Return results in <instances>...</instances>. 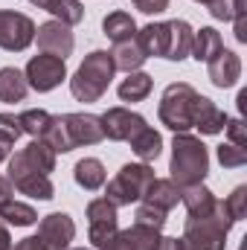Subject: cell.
I'll use <instances>...</instances> for the list:
<instances>
[{"label": "cell", "instance_id": "11", "mask_svg": "<svg viewBox=\"0 0 247 250\" xmlns=\"http://www.w3.org/2000/svg\"><path fill=\"white\" fill-rule=\"evenodd\" d=\"M35 41H38V50L47 53V56H59V59H67L76 47V38L70 32V26L62 23V21H47L35 29Z\"/></svg>", "mask_w": 247, "mask_h": 250}, {"label": "cell", "instance_id": "25", "mask_svg": "<svg viewBox=\"0 0 247 250\" xmlns=\"http://www.w3.org/2000/svg\"><path fill=\"white\" fill-rule=\"evenodd\" d=\"M151 87H154V79L143 70H134V73H128V79L120 82L117 93H120L123 102H143V99H148Z\"/></svg>", "mask_w": 247, "mask_h": 250}, {"label": "cell", "instance_id": "42", "mask_svg": "<svg viewBox=\"0 0 247 250\" xmlns=\"http://www.w3.org/2000/svg\"><path fill=\"white\" fill-rule=\"evenodd\" d=\"M154 250H184V248H181V239L160 236V242H157V248H154Z\"/></svg>", "mask_w": 247, "mask_h": 250}, {"label": "cell", "instance_id": "30", "mask_svg": "<svg viewBox=\"0 0 247 250\" xmlns=\"http://www.w3.org/2000/svg\"><path fill=\"white\" fill-rule=\"evenodd\" d=\"M38 140H44L56 154H67V151H73V148H76V146H73V140H70V134H67L64 117H53L50 125L44 128V134H41Z\"/></svg>", "mask_w": 247, "mask_h": 250}, {"label": "cell", "instance_id": "13", "mask_svg": "<svg viewBox=\"0 0 247 250\" xmlns=\"http://www.w3.org/2000/svg\"><path fill=\"white\" fill-rule=\"evenodd\" d=\"M206 76L215 87L227 90V87H236L239 79H242V59L233 53V50H218L209 62H206Z\"/></svg>", "mask_w": 247, "mask_h": 250}, {"label": "cell", "instance_id": "46", "mask_svg": "<svg viewBox=\"0 0 247 250\" xmlns=\"http://www.w3.org/2000/svg\"><path fill=\"white\" fill-rule=\"evenodd\" d=\"M195 3H204V6H209V3H212V0H195Z\"/></svg>", "mask_w": 247, "mask_h": 250}, {"label": "cell", "instance_id": "45", "mask_svg": "<svg viewBox=\"0 0 247 250\" xmlns=\"http://www.w3.org/2000/svg\"><path fill=\"white\" fill-rule=\"evenodd\" d=\"M105 250H131V248L125 245V242H123V236L117 233V239H114V242H111V245H108V248H105Z\"/></svg>", "mask_w": 247, "mask_h": 250}, {"label": "cell", "instance_id": "23", "mask_svg": "<svg viewBox=\"0 0 247 250\" xmlns=\"http://www.w3.org/2000/svg\"><path fill=\"white\" fill-rule=\"evenodd\" d=\"M73 178H76V184L84 189V192H96V189L105 187V166H102V160H96V157H84V160H79L76 166H73Z\"/></svg>", "mask_w": 247, "mask_h": 250}, {"label": "cell", "instance_id": "3", "mask_svg": "<svg viewBox=\"0 0 247 250\" xmlns=\"http://www.w3.org/2000/svg\"><path fill=\"white\" fill-rule=\"evenodd\" d=\"M117 76V67L108 50H93L84 56V62L79 64V70L70 79V93L76 102H99L111 84V79Z\"/></svg>", "mask_w": 247, "mask_h": 250}, {"label": "cell", "instance_id": "36", "mask_svg": "<svg viewBox=\"0 0 247 250\" xmlns=\"http://www.w3.org/2000/svg\"><path fill=\"white\" fill-rule=\"evenodd\" d=\"M224 204H227L230 215H233L236 221H242L247 215V187H236L230 198H224Z\"/></svg>", "mask_w": 247, "mask_h": 250}, {"label": "cell", "instance_id": "44", "mask_svg": "<svg viewBox=\"0 0 247 250\" xmlns=\"http://www.w3.org/2000/svg\"><path fill=\"white\" fill-rule=\"evenodd\" d=\"M12 146H15V143H12L9 137H3V134H0V160H9V154H12Z\"/></svg>", "mask_w": 247, "mask_h": 250}, {"label": "cell", "instance_id": "5", "mask_svg": "<svg viewBox=\"0 0 247 250\" xmlns=\"http://www.w3.org/2000/svg\"><path fill=\"white\" fill-rule=\"evenodd\" d=\"M154 169L148 163H125L117 172L114 181H108L105 198L120 209V207H131L137 201H143V195L148 192V187L154 184Z\"/></svg>", "mask_w": 247, "mask_h": 250}, {"label": "cell", "instance_id": "4", "mask_svg": "<svg viewBox=\"0 0 247 250\" xmlns=\"http://www.w3.org/2000/svg\"><path fill=\"white\" fill-rule=\"evenodd\" d=\"M195 102H198V90L189 82H172L157 105V117L175 134H184L192 128V117H195Z\"/></svg>", "mask_w": 247, "mask_h": 250}, {"label": "cell", "instance_id": "20", "mask_svg": "<svg viewBox=\"0 0 247 250\" xmlns=\"http://www.w3.org/2000/svg\"><path fill=\"white\" fill-rule=\"evenodd\" d=\"M29 3L38 6V9H44V12H50L56 21H62L67 26H76V23L84 21V6H82V0H29Z\"/></svg>", "mask_w": 247, "mask_h": 250}, {"label": "cell", "instance_id": "2", "mask_svg": "<svg viewBox=\"0 0 247 250\" xmlns=\"http://www.w3.org/2000/svg\"><path fill=\"white\" fill-rule=\"evenodd\" d=\"M236 218L230 215L224 201H215V209L204 218H186L181 248L184 250H224L227 236L233 230Z\"/></svg>", "mask_w": 247, "mask_h": 250}, {"label": "cell", "instance_id": "6", "mask_svg": "<svg viewBox=\"0 0 247 250\" xmlns=\"http://www.w3.org/2000/svg\"><path fill=\"white\" fill-rule=\"evenodd\" d=\"M12 187L18 189L21 195H29V198H38V201H50L56 198V187L50 181V175H41L38 169H32L23 157V151L18 154H9V175Z\"/></svg>", "mask_w": 247, "mask_h": 250}, {"label": "cell", "instance_id": "16", "mask_svg": "<svg viewBox=\"0 0 247 250\" xmlns=\"http://www.w3.org/2000/svg\"><path fill=\"white\" fill-rule=\"evenodd\" d=\"M137 44L145 53V59H163L166 47H169V21L166 23H145L143 29H137Z\"/></svg>", "mask_w": 247, "mask_h": 250}, {"label": "cell", "instance_id": "29", "mask_svg": "<svg viewBox=\"0 0 247 250\" xmlns=\"http://www.w3.org/2000/svg\"><path fill=\"white\" fill-rule=\"evenodd\" d=\"M120 236H123V242L131 250H154L157 242H160V230L145 227V224H137V221L128 230H120Z\"/></svg>", "mask_w": 247, "mask_h": 250}, {"label": "cell", "instance_id": "1", "mask_svg": "<svg viewBox=\"0 0 247 250\" xmlns=\"http://www.w3.org/2000/svg\"><path fill=\"white\" fill-rule=\"evenodd\" d=\"M169 172H172V184L175 187H192V184H204V178L209 175V151L201 143V137L195 134H175L172 140V160H169Z\"/></svg>", "mask_w": 247, "mask_h": 250}, {"label": "cell", "instance_id": "41", "mask_svg": "<svg viewBox=\"0 0 247 250\" xmlns=\"http://www.w3.org/2000/svg\"><path fill=\"white\" fill-rule=\"evenodd\" d=\"M12 198H15V187H12V181L0 175V207H3V204H9Z\"/></svg>", "mask_w": 247, "mask_h": 250}, {"label": "cell", "instance_id": "37", "mask_svg": "<svg viewBox=\"0 0 247 250\" xmlns=\"http://www.w3.org/2000/svg\"><path fill=\"white\" fill-rule=\"evenodd\" d=\"M224 131H227V137H230V143L233 146H239V148H247V134H245V123L236 117V120H227L224 125Z\"/></svg>", "mask_w": 247, "mask_h": 250}, {"label": "cell", "instance_id": "9", "mask_svg": "<svg viewBox=\"0 0 247 250\" xmlns=\"http://www.w3.org/2000/svg\"><path fill=\"white\" fill-rule=\"evenodd\" d=\"M23 76H26V84H29L35 93H50V90H56L64 79H67V64H64V59H59V56L41 53V56H32V59H29Z\"/></svg>", "mask_w": 247, "mask_h": 250}, {"label": "cell", "instance_id": "17", "mask_svg": "<svg viewBox=\"0 0 247 250\" xmlns=\"http://www.w3.org/2000/svg\"><path fill=\"white\" fill-rule=\"evenodd\" d=\"M215 195L204 184H192V187H184L181 189V204L186 207V215L189 218H204L215 209Z\"/></svg>", "mask_w": 247, "mask_h": 250}, {"label": "cell", "instance_id": "38", "mask_svg": "<svg viewBox=\"0 0 247 250\" xmlns=\"http://www.w3.org/2000/svg\"><path fill=\"white\" fill-rule=\"evenodd\" d=\"M0 134L9 137L12 143H18V137H21L23 131H21V123H18L15 114H0Z\"/></svg>", "mask_w": 247, "mask_h": 250}, {"label": "cell", "instance_id": "7", "mask_svg": "<svg viewBox=\"0 0 247 250\" xmlns=\"http://www.w3.org/2000/svg\"><path fill=\"white\" fill-rule=\"evenodd\" d=\"M120 233V215L117 207L108 198H93L87 204V236L96 250H105Z\"/></svg>", "mask_w": 247, "mask_h": 250}, {"label": "cell", "instance_id": "27", "mask_svg": "<svg viewBox=\"0 0 247 250\" xmlns=\"http://www.w3.org/2000/svg\"><path fill=\"white\" fill-rule=\"evenodd\" d=\"M102 32H105L114 44H120V41H128V38L137 35V21H134L128 12H111V15H105V21H102Z\"/></svg>", "mask_w": 247, "mask_h": 250}, {"label": "cell", "instance_id": "39", "mask_svg": "<svg viewBox=\"0 0 247 250\" xmlns=\"http://www.w3.org/2000/svg\"><path fill=\"white\" fill-rule=\"evenodd\" d=\"M143 15H160V12H166L169 9V3L172 0H131Z\"/></svg>", "mask_w": 247, "mask_h": 250}, {"label": "cell", "instance_id": "47", "mask_svg": "<svg viewBox=\"0 0 247 250\" xmlns=\"http://www.w3.org/2000/svg\"><path fill=\"white\" fill-rule=\"evenodd\" d=\"M67 250H84V248H67Z\"/></svg>", "mask_w": 247, "mask_h": 250}, {"label": "cell", "instance_id": "28", "mask_svg": "<svg viewBox=\"0 0 247 250\" xmlns=\"http://www.w3.org/2000/svg\"><path fill=\"white\" fill-rule=\"evenodd\" d=\"M23 157L32 169H38L41 175H50L56 172V151L44 143V140H32L26 148H23Z\"/></svg>", "mask_w": 247, "mask_h": 250}, {"label": "cell", "instance_id": "24", "mask_svg": "<svg viewBox=\"0 0 247 250\" xmlns=\"http://www.w3.org/2000/svg\"><path fill=\"white\" fill-rule=\"evenodd\" d=\"M218 50H224V41H221V32L212 29V26H201L195 29V38H192V59L195 62H209Z\"/></svg>", "mask_w": 247, "mask_h": 250}, {"label": "cell", "instance_id": "10", "mask_svg": "<svg viewBox=\"0 0 247 250\" xmlns=\"http://www.w3.org/2000/svg\"><path fill=\"white\" fill-rule=\"evenodd\" d=\"M102 131H105V137L108 140H114V143H128L140 128H145V117H140L137 111H131V108H123V105H117V108H108L102 117Z\"/></svg>", "mask_w": 247, "mask_h": 250}, {"label": "cell", "instance_id": "32", "mask_svg": "<svg viewBox=\"0 0 247 250\" xmlns=\"http://www.w3.org/2000/svg\"><path fill=\"white\" fill-rule=\"evenodd\" d=\"M50 120H53V114H47L44 108H29V111H23V114L18 117L21 131H23V134H29L32 140H38V137L44 134V128L50 125Z\"/></svg>", "mask_w": 247, "mask_h": 250}, {"label": "cell", "instance_id": "43", "mask_svg": "<svg viewBox=\"0 0 247 250\" xmlns=\"http://www.w3.org/2000/svg\"><path fill=\"white\" fill-rule=\"evenodd\" d=\"M0 250H12V236H9V227L0 221Z\"/></svg>", "mask_w": 247, "mask_h": 250}, {"label": "cell", "instance_id": "40", "mask_svg": "<svg viewBox=\"0 0 247 250\" xmlns=\"http://www.w3.org/2000/svg\"><path fill=\"white\" fill-rule=\"evenodd\" d=\"M12 250H50V248H47L38 236H26V239H21V242H18Z\"/></svg>", "mask_w": 247, "mask_h": 250}, {"label": "cell", "instance_id": "22", "mask_svg": "<svg viewBox=\"0 0 247 250\" xmlns=\"http://www.w3.org/2000/svg\"><path fill=\"white\" fill-rule=\"evenodd\" d=\"M26 76L18 67H0V102L12 105V102H23L26 99Z\"/></svg>", "mask_w": 247, "mask_h": 250}, {"label": "cell", "instance_id": "15", "mask_svg": "<svg viewBox=\"0 0 247 250\" xmlns=\"http://www.w3.org/2000/svg\"><path fill=\"white\" fill-rule=\"evenodd\" d=\"M227 120H230V117H227V114H224L212 99H206V96H201V93H198L195 117H192V128H198L201 134L212 137V134H221V131H224Z\"/></svg>", "mask_w": 247, "mask_h": 250}, {"label": "cell", "instance_id": "35", "mask_svg": "<svg viewBox=\"0 0 247 250\" xmlns=\"http://www.w3.org/2000/svg\"><path fill=\"white\" fill-rule=\"evenodd\" d=\"M206 9L215 21H233L245 15V0H212Z\"/></svg>", "mask_w": 247, "mask_h": 250}, {"label": "cell", "instance_id": "12", "mask_svg": "<svg viewBox=\"0 0 247 250\" xmlns=\"http://www.w3.org/2000/svg\"><path fill=\"white\" fill-rule=\"evenodd\" d=\"M38 239L50 250H67L76 239V221L67 212H50L38 221Z\"/></svg>", "mask_w": 247, "mask_h": 250}, {"label": "cell", "instance_id": "21", "mask_svg": "<svg viewBox=\"0 0 247 250\" xmlns=\"http://www.w3.org/2000/svg\"><path fill=\"white\" fill-rule=\"evenodd\" d=\"M143 201L157 207V209H163V212H169V209H175L181 204V187H175L169 178H154V184L143 195Z\"/></svg>", "mask_w": 247, "mask_h": 250}, {"label": "cell", "instance_id": "26", "mask_svg": "<svg viewBox=\"0 0 247 250\" xmlns=\"http://www.w3.org/2000/svg\"><path fill=\"white\" fill-rule=\"evenodd\" d=\"M111 59H114V67H117V70H123V73H134V70H140V67L145 64V53L140 50L137 38H128V41L114 44Z\"/></svg>", "mask_w": 247, "mask_h": 250}, {"label": "cell", "instance_id": "33", "mask_svg": "<svg viewBox=\"0 0 247 250\" xmlns=\"http://www.w3.org/2000/svg\"><path fill=\"white\" fill-rule=\"evenodd\" d=\"M166 215H169V212H163V209H157V207H151V204H145V201H137V212H134V221H137V224L163 230V227H166Z\"/></svg>", "mask_w": 247, "mask_h": 250}, {"label": "cell", "instance_id": "18", "mask_svg": "<svg viewBox=\"0 0 247 250\" xmlns=\"http://www.w3.org/2000/svg\"><path fill=\"white\" fill-rule=\"evenodd\" d=\"M192 38H195V29L186 23V21H169V47H166V56L169 62H184L192 53Z\"/></svg>", "mask_w": 247, "mask_h": 250}, {"label": "cell", "instance_id": "34", "mask_svg": "<svg viewBox=\"0 0 247 250\" xmlns=\"http://www.w3.org/2000/svg\"><path fill=\"white\" fill-rule=\"evenodd\" d=\"M215 157H218V163H221L224 169H242L247 163V148H239V146H233V143H221V146L215 148Z\"/></svg>", "mask_w": 247, "mask_h": 250}, {"label": "cell", "instance_id": "19", "mask_svg": "<svg viewBox=\"0 0 247 250\" xmlns=\"http://www.w3.org/2000/svg\"><path fill=\"white\" fill-rule=\"evenodd\" d=\"M128 146H131V151L140 157V163H151V160H157L160 151H163V137H160V131H154L151 125H145V128H140V131L128 140Z\"/></svg>", "mask_w": 247, "mask_h": 250}, {"label": "cell", "instance_id": "31", "mask_svg": "<svg viewBox=\"0 0 247 250\" xmlns=\"http://www.w3.org/2000/svg\"><path fill=\"white\" fill-rule=\"evenodd\" d=\"M0 221H3V224H12V227H29V224L38 221V212H35L29 204L12 198L9 204L0 207Z\"/></svg>", "mask_w": 247, "mask_h": 250}, {"label": "cell", "instance_id": "14", "mask_svg": "<svg viewBox=\"0 0 247 250\" xmlns=\"http://www.w3.org/2000/svg\"><path fill=\"white\" fill-rule=\"evenodd\" d=\"M64 125H67V134L73 140V146H96L105 140V131H102V120L96 114H64Z\"/></svg>", "mask_w": 247, "mask_h": 250}, {"label": "cell", "instance_id": "8", "mask_svg": "<svg viewBox=\"0 0 247 250\" xmlns=\"http://www.w3.org/2000/svg\"><path fill=\"white\" fill-rule=\"evenodd\" d=\"M35 21L23 12L0 9V50L6 53H23L35 41Z\"/></svg>", "mask_w": 247, "mask_h": 250}]
</instances>
